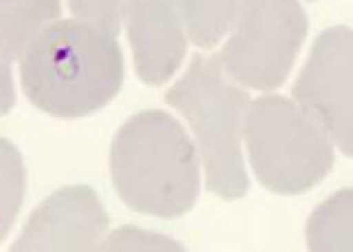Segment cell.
I'll use <instances>...</instances> for the list:
<instances>
[{
  "label": "cell",
  "instance_id": "obj_1",
  "mask_svg": "<svg viewBox=\"0 0 353 252\" xmlns=\"http://www.w3.org/2000/svg\"><path fill=\"white\" fill-rule=\"evenodd\" d=\"M115 36L80 18L51 23L20 58L27 100L66 119L106 106L124 84V53Z\"/></svg>",
  "mask_w": 353,
  "mask_h": 252
},
{
  "label": "cell",
  "instance_id": "obj_2",
  "mask_svg": "<svg viewBox=\"0 0 353 252\" xmlns=\"http://www.w3.org/2000/svg\"><path fill=\"white\" fill-rule=\"evenodd\" d=\"M119 200L150 217L176 219L199 197V155L183 126L159 108L128 117L110 144Z\"/></svg>",
  "mask_w": 353,
  "mask_h": 252
},
{
  "label": "cell",
  "instance_id": "obj_3",
  "mask_svg": "<svg viewBox=\"0 0 353 252\" xmlns=\"http://www.w3.org/2000/svg\"><path fill=\"white\" fill-rule=\"evenodd\" d=\"M165 102L194 130L208 191L225 202L241 200L250 188L241 155V137H245V117L252 104L248 93L225 80L219 56H194L165 93Z\"/></svg>",
  "mask_w": 353,
  "mask_h": 252
},
{
  "label": "cell",
  "instance_id": "obj_4",
  "mask_svg": "<svg viewBox=\"0 0 353 252\" xmlns=\"http://www.w3.org/2000/svg\"><path fill=\"white\" fill-rule=\"evenodd\" d=\"M252 171L261 186L279 195H301L334 168V142L296 100L256 97L245 117Z\"/></svg>",
  "mask_w": 353,
  "mask_h": 252
},
{
  "label": "cell",
  "instance_id": "obj_5",
  "mask_svg": "<svg viewBox=\"0 0 353 252\" xmlns=\"http://www.w3.org/2000/svg\"><path fill=\"white\" fill-rule=\"evenodd\" d=\"M307 27L298 0H243L219 51L221 67L241 86L272 91L290 75Z\"/></svg>",
  "mask_w": 353,
  "mask_h": 252
},
{
  "label": "cell",
  "instance_id": "obj_6",
  "mask_svg": "<svg viewBox=\"0 0 353 252\" xmlns=\"http://www.w3.org/2000/svg\"><path fill=\"white\" fill-rule=\"evenodd\" d=\"M292 95L353 157V29L329 27L314 40Z\"/></svg>",
  "mask_w": 353,
  "mask_h": 252
},
{
  "label": "cell",
  "instance_id": "obj_7",
  "mask_svg": "<svg viewBox=\"0 0 353 252\" xmlns=\"http://www.w3.org/2000/svg\"><path fill=\"white\" fill-rule=\"evenodd\" d=\"M106 230L108 217L97 193L66 186L33 211L11 250H97Z\"/></svg>",
  "mask_w": 353,
  "mask_h": 252
},
{
  "label": "cell",
  "instance_id": "obj_8",
  "mask_svg": "<svg viewBox=\"0 0 353 252\" xmlns=\"http://www.w3.org/2000/svg\"><path fill=\"white\" fill-rule=\"evenodd\" d=\"M126 29L137 78L152 86L168 82L188 49L183 0H128Z\"/></svg>",
  "mask_w": 353,
  "mask_h": 252
},
{
  "label": "cell",
  "instance_id": "obj_9",
  "mask_svg": "<svg viewBox=\"0 0 353 252\" xmlns=\"http://www.w3.org/2000/svg\"><path fill=\"white\" fill-rule=\"evenodd\" d=\"M60 0H0V51L9 64L27 51L51 20L60 18Z\"/></svg>",
  "mask_w": 353,
  "mask_h": 252
},
{
  "label": "cell",
  "instance_id": "obj_10",
  "mask_svg": "<svg viewBox=\"0 0 353 252\" xmlns=\"http://www.w3.org/2000/svg\"><path fill=\"white\" fill-rule=\"evenodd\" d=\"M307 248L314 252L353 250V188L334 193L312 213Z\"/></svg>",
  "mask_w": 353,
  "mask_h": 252
},
{
  "label": "cell",
  "instance_id": "obj_11",
  "mask_svg": "<svg viewBox=\"0 0 353 252\" xmlns=\"http://www.w3.org/2000/svg\"><path fill=\"white\" fill-rule=\"evenodd\" d=\"M243 0H183L185 31L196 47L212 49L234 25Z\"/></svg>",
  "mask_w": 353,
  "mask_h": 252
},
{
  "label": "cell",
  "instance_id": "obj_12",
  "mask_svg": "<svg viewBox=\"0 0 353 252\" xmlns=\"http://www.w3.org/2000/svg\"><path fill=\"white\" fill-rule=\"evenodd\" d=\"M22 193H25V171L16 148L9 139H3V233L0 239H5L11 222L22 204Z\"/></svg>",
  "mask_w": 353,
  "mask_h": 252
},
{
  "label": "cell",
  "instance_id": "obj_13",
  "mask_svg": "<svg viewBox=\"0 0 353 252\" xmlns=\"http://www.w3.org/2000/svg\"><path fill=\"white\" fill-rule=\"evenodd\" d=\"M97 250H183V248L170 237L139 230L135 226H124L117 228L110 237H106L97 246Z\"/></svg>",
  "mask_w": 353,
  "mask_h": 252
},
{
  "label": "cell",
  "instance_id": "obj_14",
  "mask_svg": "<svg viewBox=\"0 0 353 252\" xmlns=\"http://www.w3.org/2000/svg\"><path fill=\"white\" fill-rule=\"evenodd\" d=\"M126 3L128 0H69V7L75 18L119 34L121 18L126 16Z\"/></svg>",
  "mask_w": 353,
  "mask_h": 252
}]
</instances>
